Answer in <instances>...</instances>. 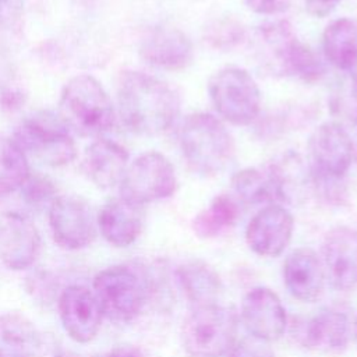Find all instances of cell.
Wrapping results in <instances>:
<instances>
[{
  "label": "cell",
  "mask_w": 357,
  "mask_h": 357,
  "mask_svg": "<svg viewBox=\"0 0 357 357\" xmlns=\"http://www.w3.org/2000/svg\"><path fill=\"white\" fill-rule=\"evenodd\" d=\"M226 357H275V354L268 342L250 336L234 342Z\"/></svg>",
  "instance_id": "32"
},
{
  "label": "cell",
  "mask_w": 357,
  "mask_h": 357,
  "mask_svg": "<svg viewBox=\"0 0 357 357\" xmlns=\"http://www.w3.org/2000/svg\"><path fill=\"white\" fill-rule=\"evenodd\" d=\"M259 39L273 70L305 82H314L322 77L324 66L321 60L307 45L297 39L286 21L261 26Z\"/></svg>",
  "instance_id": "6"
},
{
  "label": "cell",
  "mask_w": 357,
  "mask_h": 357,
  "mask_svg": "<svg viewBox=\"0 0 357 357\" xmlns=\"http://www.w3.org/2000/svg\"><path fill=\"white\" fill-rule=\"evenodd\" d=\"M233 188L237 197L250 205H258L276 199L266 174L254 167H247L233 177Z\"/></svg>",
  "instance_id": "29"
},
{
  "label": "cell",
  "mask_w": 357,
  "mask_h": 357,
  "mask_svg": "<svg viewBox=\"0 0 357 357\" xmlns=\"http://www.w3.org/2000/svg\"><path fill=\"white\" fill-rule=\"evenodd\" d=\"M328 105L336 120L347 126H357V73L347 71L335 82Z\"/></svg>",
  "instance_id": "28"
},
{
  "label": "cell",
  "mask_w": 357,
  "mask_h": 357,
  "mask_svg": "<svg viewBox=\"0 0 357 357\" xmlns=\"http://www.w3.org/2000/svg\"><path fill=\"white\" fill-rule=\"evenodd\" d=\"M54 357H79V356L75 354V353H71V351H61V353H59Z\"/></svg>",
  "instance_id": "38"
},
{
  "label": "cell",
  "mask_w": 357,
  "mask_h": 357,
  "mask_svg": "<svg viewBox=\"0 0 357 357\" xmlns=\"http://www.w3.org/2000/svg\"><path fill=\"white\" fill-rule=\"evenodd\" d=\"M31 173L28 155L18 141L0 134V197L20 191Z\"/></svg>",
  "instance_id": "26"
},
{
  "label": "cell",
  "mask_w": 357,
  "mask_h": 357,
  "mask_svg": "<svg viewBox=\"0 0 357 357\" xmlns=\"http://www.w3.org/2000/svg\"><path fill=\"white\" fill-rule=\"evenodd\" d=\"M241 321L251 336L269 343L284 333L287 315L275 291L255 287L243 298Z\"/></svg>",
  "instance_id": "14"
},
{
  "label": "cell",
  "mask_w": 357,
  "mask_h": 357,
  "mask_svg": "<svg viewBox=\"0 0 357 357\" xmlns=\"http://www.w3.org/2000/svg\"><path fill=\"white\" fill-rule=\"evenodd\" d=\"M351 326L346 312L324 308L301 325L298 339L307 349L321 354H340L346 350Z\"/></svg>",
  "instance_id": "17"
},
{
  "label": "cell",
  "mask_w": 357,
  "mask_h": 357,
  "mask_svg": "<svg viewBox=\"0 0 357 357\" xmlns=\"http://www.w3.org/2000/svg\"><path fill=\"white\" fill-rule=\"evenodd\" d=\"M244 36L243 26L234 20H220L213 22L208 28L206 39L215 46L220 49H230L231 46L241 42Z\"/></svg>",
  "instance_id": "31"
},
{
  "label": "cell",
  "mask_w": 357,
  "mask_h": 357,
  "mask_svg": "<svg viewBox=\"0 0 357 357\" xmlns=\"http://www.w3.org/2000/svg\"><path fill=\"white\" fill-rule=\"evenodd\" d=\"M141 57L159 68L181 70L192 60V43L177 28L158 26L149 31L139 45Z\"/></svg>",
  "instance_id": "18"
},
{
  "label": "cell",
  "mask_w": 357,
  "mask_h": 357,
  "mask_svg": "<svg viewBox=\"0 0 357 357\" xmlns=\"http://www.w3.org/2000/svg\"><path fill=\"white\" fill-rule=\"evenodd\" d=\"M144 215L141 205L124 198L107 201L96 216V226L102 237L114 247H128L141 234Z\"/></svg>",
  "instance_id": "21"
},
{
  "label": "cell",
  "mask_w": 357,
  "mask_h": 357,
  "mask_svg": "<svg viewBox=\"0 0 357 357\" xmlns=\"http://www.w3.org/2000/svg\"><path fill=\"white\" fill-rule=\"evenodd\" d=\"M40 344L32 321L17 312L0 314V357H38Z\"/></svg>",
  "instance_id": "23"
},
{
  "label": "cell",
  "mask_w": 357,
  "mask_h": 357,
  "mask_svg": "<svg viewBox=\"0 0 357 357\" xmlns=\"http://www.w3.org/2000/svg\"><path fill=\"white\" fill-rule=\"evenodd\" d=\"M57 114L66 127L79 137H102L116 120L109 93L89 74H78L64 84Z\"/></svg>",
  "instance_id": "2"
},
{
  "label": "cell",
  "mask_w": 357,
  "mask_h": 357,
  "mask_svg": "<svg viewBox=\"0 0 357 357\" xmlns=\"http://www.w3.org/2000/svg\"><path fill=\"white\" fill-rule=\"evenodd\" d=\"M180 146L188 166L202 176L222 172L234 151L226 127L208 113H195L185 119L180 131Z\"/></svg>",
  "instance_id": "3"
},
{
  "label": "cell",
  "mask_w": 357,
  "mask_h": 357,
  "mask_svg": "<svg viewBox=\"0 0 357 357\" xmlns=\"http://www.w3.org/2000/svg\"><path fill=\"white\" fill-rule=\"evenodd\" d=\"M20 194L22 202L35 211L49 209L57 197L54 183L49 177L33 172L20 188Z\"/></svg>",
  "instance_id": "30"
},
{
  "label": "cell",
  "mask_w": 357,
  "mask_h": 357,
  "mask_svg": "<svg viewBox=\"0 0 357 357\" xmlns=\"http://www.w3.org/2000/svg\"><path fill=\"white\" fill-rule=\"evenodd\" d=\"M180 286L194 307L216 303L222 284L218 273L202 261H188L177 269Z\"/></svg>",
  "instance_id": "25"
},
{
  "label": "cell",
  "mask_w": 357,
  "mask_h": 357,
  "mask_svg": "<svg viewBox=\"0 0 357 357\" xmlns=\"http://www.w3.org/2000/svg\"><path fill=\"white\" fill-rule=\"evenodd\" d=\"M340 0H304L307 11L314 17H325L337 6Z\"/></svg>",
  "instance_id": "35"
},
{
  "label": "cell",
  "mask_w": 357,
  "mask_h": 357,
  "mask_svg": "<svg viewBox=\"0 0 357 357\" xmlns=\"http://www.w3.org/2000/svg\"><path fill=\"white\" fill-rule=\"evenodd\" d=\"M14 138L35 159L50 167H63L77 158L73 132L57 113L47 110L25 117L15 130Z\"/></svg>",
  "instance_id": "5"
},
{
  "label": "cell",
  "mask_w": 357,
  "mask_h": 357,
  "mask_svg": "<svg viewBox=\"0 0 357 357\" xmlns=\"http://www.w3.org/2000/svg\"><path fill=\"white\" fill-rule=\"evenodd\" d=\"M209 98L216 112L227 121L245 126L259 113L261 93L254 78L243 68L219 70L208 84Z\"/></svg>",
  "instance_id": "7"
},
{
  "label": "cell",
  "mask_w": 357,
  "mask_h": 357,
  "mask_svg": "<svg viewBox=\"0 0 357 357\" xmlns=\"http://www.w3.org/2000/svg\"><path fill=\"white\" fill-rule=\"evenodd\" d=\"M324 265L331 283L344 291L357 290V230L335 227L324 240Z\"/></svg>",
  "instance_id": "16"
},
{
  "label": "cell",
  "mask_w": 357,
  "mask_h": 357,
  "mask_svg": "<svg viewBox=\"0 0 357 357\" xmlns=\"http://www.w3.org/2000/svg\"><path fill=\"white\" fill-rule=\"evenodd\" d=\"M25 0H0V31L11 28L22 15Z\"/></svg>",
  "instance_id": "33"
},
{
  "label": "cell",
  "mask_w": 357,
  "mask_h": 357,
  "mask_svg": "<svg viewBox=\"0 0 357 357\" xmlns=\"http://www.w3.org/2000/svg\"><path fill=\"white\" fill-rule=\"evenodd\" d=\"M240 215L238 204L229 195H218L197 215L192 229L198 237L211 238L233 226Z\"/></svg>",
  "instance_id": "27"
},
{
  "label": "cell",
  "mask_w": 357,
  "mask_h": 357,
  "mask_svg": "<svg viewBox=\"0 0 357 357\" xmlns=\"http://www.w3.org/2000/svg\"><path fill=\"white\" fill-rule=\"evenodd\" d=\"M325 57L343 71L357 68V18H339L322 35Z\"/></svg>",
  "instance_id": "24"
},
{
  "label": "cell",
  "mask_w": 357,
  "mask_h": 357,
  "mask_svg": "<svg viewBox=\"0 0 357 357\" xmlns=\"http://www.w3.org/2000/svg\"><path fill=\"white\" fill-rule=\"evenodd\" d=\"M351 336H353V340H354V344L357 347V317L354 319V324L351 326Z\"/></svg>",
  "instance_id": "37"
},
{
  "label": "cell",
  "mask_w": 357,
  "mask_h": 357,
  "mask_svg": "<svg viewBox=\"0 0 357 357\" xmlns=\"http://www.w3.org/2000/svg\"><path fill=\"white\" fill-rule=\"evenodd\" d=\"M177 180L173 165L159 152H145L128 163L120 181V197L144 205L173 195Z\"/></svg>",
  "instance_id": "9"
},
{
  "label": "cell",
  "mask_w": 357,
  "mask_h": 357,
  "mask_svg": "<svg viewBox=\"0 0 357 357\" xmlns=\"http://www.w3.org/2000/svg\"><path fill=\"white\" fill-rule=\"evenodd\" d=\"M103 315L116 322H128L142 310L146 287L135 271L114 265L100 271L93 279V290Z\"/></svg>",
  "instance_id": "8"
},
{
  "label": "cell",
  "mask_w": 357,
  "mask_h": 357,
  "mask_svg": "<svg viewBox=\"0 0 357 357\" xmlns=\"http://www.w3.org/2000/svg\"><path fill=\"white\" fill-rule=\"evenodd\" d=\"M294 229L291 213L279 205H268L254 215L245 229L248 247L261 257H278L289 245Z\"/></svg>",
  "instance_id": "15"
},
{
  "label": "cell",
  "mask_w": 357,
  "mask_h": 357,
  "mask_svg": "<svg viewBox=\"0 0 357 357\" xmlns=\"http://www.w3.org/2000/svg\"><path fill=\"white\" fill-rule=\"evenodd\" d=\"M283 279L294 298L312 303L322 294L325 271L317 254L304 247L291 251L284 259Z\"/></svg>",
  "instance_id": "20"
},
{
  "label": "cell",
  "mask_w": 357,
  "mask_h": 357,
  "mask_svg": "<svg viewBox=\"0 0 357 357\" xmlns=\"http://www.w3.org/2000/svg\"><path fill=\"white\" fill-rule=\"evenodd\" d=\"M54 243L70 251L91 245L96 237V218L86 201L75 195H57L47 209Z\"/></svg>",
  "instance_id": "10"
},
{
  "label": "cell",
  "mask_w": 357,
  "mask_h": 357,
  "mask_svg": "<svg viewBox=\"0 0 357 357\" xmlns=\"http://www.w3.org/2000/svg\"><path fill=\"white\" fill-rule=\"evenodd\" d=\"M180 112L178 95L163 81L141 73L124 71L117 82V113L135 134L166 131Z\"/></svg>",
  "instance_id": "1"
},
{
  "label": "cell",
  "mask_w": 357,
  "mask_h": 357,
  "mask_svg": "<svg viewBox=\"0 0 357 357\" xmlns=\"http://www.w3.org/2000/svg\"><path fill=\"white\" fill-rule=\"evenodd\" d=\"M308 148L317 176L312 180H342L353 158V142L342 124H321L312 132Z\"/></svg>",
  "instance_id": "11"
},
{
  "label": "cell",
  "mask_w": 357,
  "mask_h": 357,
  "mask_svg": "<svg viewBox=\"0 0 357 357\" xmlns=\"http://www.w3.org/2000/svg\"><path fill=\"white\" fill-rule=\"evenodd\" d=\"M40 245V233L31 218L17 211L0 215V261L6 268H29L39 257Z\"/></svg>",
  "instance_id": "12"
},
{
  "label": "cell",
  "mask_w": 357,
  "mask_h": 357,
  "mask_svg": "<svg viewBox=\"0 0 357 357\" xmlns=\"http://www.w3.org/2000/svg\"><path fill=\"white\" fill-rule=\"evenodd\" d=\"M236 312L218 303L194 307L181 326L183 347L191 357H222L236 342Z\"/></svg>",
  "instance_id": "4"
},
{
  "label": "cell",
  "mask_w": 357,
  "mask_h": 357,
  "mask_svg": "<svg viewBox=\"0 0 357 357\" xmlns=\"http://www.w3.org/2000/svg\"><path fill=\"white\" fill-rule=\"evenodd\" d=\"M59 315L64 331L77 343L92 342L105 317L95 293L81 284H71L61 291Z\"/></svg>",
  "instance_id": "13"
},
{
  "label": "cell",
  "mask_w": 357,
  "mask_h": 357,
  "mask_svg": "<svg viewBox=\"0 0 357 357\" xmlns=\"http://www.w3.org/2000/svg\"><path fill=\"white\" fill-rule=\"evenodd\" d=\"M276 199L297 202L305 197L311 184V173L303 158L293 152H284L276 156L266 172Z\"/></svg>",
  "instance_id": "22"
},
{
  "label": "cell",
  "mask_w": 357,
  "mask_h": 357,
  "mask_svg": "<svg viewBox=\"0 0 357 357\" xmlns=\"http://www.w3.org/2000/svg\"><path fill=\"white\" fill-rule=\"evenodd\" d=\"M291 0H247L248 7L258 14H279L289 8Z\"/></svg>",
  "instance_id": "34"
},
{
  "label": "cell",
  "mask_w": 357,
  "mask_h": 357,
  "mask_svg": "<svg viewBox=\"0 0 357 357\" xmlns=\"http://www.w3.org/2000/svg\"><path fill=\"white\" fill-rule=\"evenodd\" d=\"M105 357H144V354L141 353L139 349L124 344V346H117L112 349Z\"/></svg>",
  "instance_id": "36"
},
{
  "label": "cell",
  "mask_w": 357,
  "mask_h": 357,
  "mask_svg": "<svg viewBox=\"0 0 357 357\" xmlns=\"http://www.w3.org/2000/svg\"><path fill=\"white\" fill-rule=\"evenodd\" d=\"M127 166L128 152L113 139L96 137L85 149L84 173L98 188L106 190L120 184Z\"/></svg>",
  "instance_id": "19"
}]
</instances>
